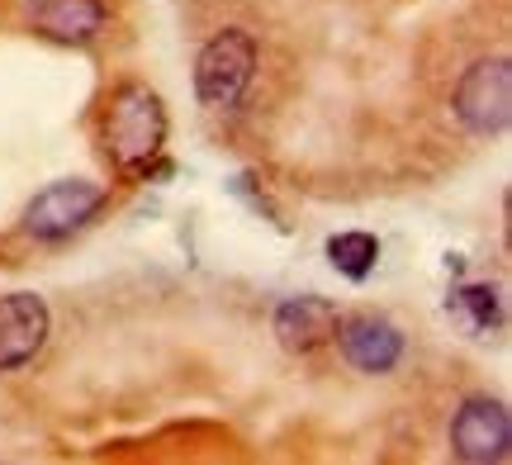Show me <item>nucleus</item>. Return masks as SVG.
<instances>
[{
	"instance_id": "1",
	"label": "nucleus",
	"mask_w": 512,
	"mask_h": 465,
	"mask_svg": "<svg viewBox=\"0 0 512 465\" xmlns=\"http://www.w3.org/2000/svg\"><path fill=\"white\" fill-rule=\"evenodd\" d=\"M162 138H166L162 100L147 86H138V81L119 86L110 100V114H105V148H110L114 162L124 171H143L162 152Z\"/></svg>"
},
{
	"instance_id": "2",
	"label": "nucleus",
	"mask_w": 512,
	"mask_h": 465,
	"mask_svg": "<svg viewBox=\"0 0 512 465\" xmlns=\"http://www.w3.org/2000/svg\"><path fill=\"white\" fill-rule=\"evenodd\" d=\"M256 72V38L247 29H223L204 43L200 62H195V95L209 110L238 105L242 91L252 86Z\"/></svg>"
},
{
	"instance_id": "3",
	"label": "nucleus",
	"mask_w": 512,
	"mask_h": 465,
	"mask_svg": "<svg viewBox=\"0 0 512 465\" xmlns=\"http://www.w3.org/2000/svg\"><path fill=\"white\" fill-rule=\"evenodd\" d=\"M456 119L479 138H494L512 119V67L508 57H484L456 86Z\"/></svg>"
},
{
	"instance_id": "4",
	"label": "nucleus",
	"mask_w": 512,
	"mask_h": 465,
	"mask_svg": "<svg viewBox=\"0 0 512 465\" xmlns=\"http://www.w3.org/2000/svg\"><path fill=\"white\" fill-rule=\"evenodd\" d=\"M105 205V186L95 181H57V186L38 190L29 209H24V228L38 242H62L76 228H86L95 219V209Z\"/></svg>"
},
{
	"instance_id": "5",
	"label": "nucleus",
	"mask_w": 512,
	"mask_h": 465,
	"mask_svg": "<svg viewBox=\"0 0 512 465\" xmlns=\"http://www.w3.org/2000/svg\"><path fill=\"white\" fill-rule=\"evenodd\" d=\"M451 451L465 465H503L512 456V418L498 399H470L451 423Z\"/></svg>"
},
{
	"instance_id": "6",
	"label": "nucleus",
	"mask_w": 512,
	"mask_h": 465,
	"mask_svg": "<svg viewBox=\"0 0 512 465\" xmlns=\"http://www.w3.org/2000/svg\"><path fill=\"white\" fill-rule=\"evenodd\" d=\"M48 304L29 290L0 295V371H19L29 366L43 342H48Z\"/></svg>"
},
{
	"instance_id": "7",
	"label": "nucleus",
	"mask_w": 512,
	"mask_h": 465,
	"mask_svg": "<svg viewBox=\"0 0 512 465\" xmlns=\"http://www.w3.org/2000/svg\"><path fill=\"white\" fill-rule=\"evenodd\" d=\"M342 328V318H337V304L318 295H299V299H285L280 309H275V337H280V347H290V352H318L323 342H332Z\"/></svg>"
},
{
	"instance_id": "8",
	"label": "nucleus",
	"mask_w": 512,
	"mask_h": 465,
	"mask_svg": "<svg viewBox=\"0 0 512 465\" xmlns=\"http://www.w3.org/2000/svg\"><path fill=\"white\" fill-rule=\"evenodd\" d=\"M342 333V356H347L356 371L366 375H384L399 366L403 356V333L394 323H384V318H356L347 328H337Z\"/></svg>"
},
{
	"instance_id": "9",
	"label": "nucleus",
	"mask_w": 512,
	"mask_h": 465,
	"mask_svg": "<svg viewBox=\"0 0 512 465\" xmlns=\"http://www.w3.org/2000/svg\"><path fill=\"white\" fill-rule=\"evenodd\" d=\"M29 19L57 43H91L105 29V0H29Z\"/></svg>"
},
{
	"instance_id": "10",
	"label": "nucleus",
	"mask_w": 512,
	"mask_h": 465,
	"mask_svg": "<svg viewBox=\"0 0 512 465\" xmlns=\"http://www.w3.org/2000/svg\"><path fill=\"white\" fill-rule=\"evenodd\" d=\"M375 257H380L375 233H337V238L328 242V261L347 280H366L370 271H375Z\"/></svg>"
},
{
	"instance_id": "11",
	"label": "nucleus",
	"mask_w": 512,
	"mask_h": 465,
	"mask_svg": "<svg viewBox=\"0 0 512 465\" xmlns=\"http://www.w3.org/2000/svg\"><path fill=\"white\" fill-rule=\"evenodd\" d=\"M451 314H456L470 333H489L498 323V295L489 285H465V290H456V299H451Z\"/></svg>"
}]
</instances>
